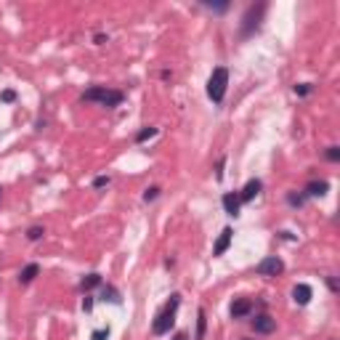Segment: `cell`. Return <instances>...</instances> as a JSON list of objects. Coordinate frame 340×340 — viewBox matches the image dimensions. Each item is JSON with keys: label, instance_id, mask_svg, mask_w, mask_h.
<instances>
[{"label": "cell", "instance_id": "6da1fadb", "mask_svg": "<svg viewBox=\"0 0 340 340\" xmlns=\"http://www.w3.org/2000/svg\"><path fill=\"white\" fill-rule=\"evenodd\" d=\"M83 101H96V104L106 106V109H115V106L125 101V93L115 90V88H104V85H93L83 93Z\"/></svg>", "mask_w": 340, "mask_h": 340}, {"label": "cell", "instance_id": "7a4b0ae2", "mask_svg": "<svg viewBox=\"0 0 340 340\" xmlns=\"http://www.w3.org/2000/svg\"><path fill=\"white\" fill-rule=\"evenodd\" d=\"M178 306H181V295H170L168 306H165V308H162L160 314L154 316V322H152V332H154L157 337L170 332V327L175 324V311H178Z\"/></svg>", "mask_w": 340, "mask_h": 340}, {"label": "cell", "instance_id": "3957f363", "mask_svg": "<svg viewBox=\"0 0 340 340\" xmlns=\"http://www.w3.org/2000/svg\"><path fill=\"white\" fill-rule=\"evenodd\" d=\"M226 88H229V70L226 66H215L210 80H208V96L213 104H221L226 96Z\"/></svg>", "mask_w": 340, "mask_h": 340}, {"label": "cell", "instance_id": "277c9868", "mask_svg": "<svg viewBox=\"0 0 340 340\" xmlns=\"http://www.w3.org/2000/svg\"><path fill=\"white\" fill-rule=\"evenodd\" d=\"M266 3H258V6H250L247 11H244V16H242V27H239V35L242 37H250L258 27H261L263 21V13H266Z\"/></svg>", "mask_w": 340, "mask_h": 340}, {"label": "cell", "instance_id": "5b68a950", "mask_svg": "<svg viewBox=\"0 0 340 340\" xmlns=\"http://www.w3.org/2000/svg\"><path fill=\"white\" fill-rule=\"evenodd\" d=\"M282 271H284V263H282V258H277V255L263 258V261L255 266V274L258 277H279Z\"/></svg>", "mask_w": 340, "mask_h": 340}, {"label": "cell", "instance_id": "8992f818", "mask_svg": "<svg viewBox=\"0 0 340 340\" xmlns=\"http://www.w3.org/2000/svg\"><path fill=\"white\" fill-rule=\"evenodd\" d=\"M253 330L258 332V335H271L277 330V322L271 319L268 314H258L255 319H253Z\"/></svg>", "mask_w": 340, "mask_h": 340}, {"label": "cell", "instance_id": "52a82bcc", "mask_svg": "<svg viewBox=\"0 0 340 340\" xmlns=\"http://www.w3.org/2000/svg\"><path fill=\"white\" fill-rule=\"evenodd\" d=\"M261 189H263L261 181H258V178H250L247 184H244V189L239 192V202H253L258 194H261Z\"/></svg>", "mask_w": 340, "mask_h": 340}, {"label": "cell", "instance_id": "ba28073f", "mask_svg": "<svg viewBox=\"0 0 340 340\" xmlns=\"http://www.w3.org/2000/svg\"><path fill=\"white\" fill-rule=\"evenodd\" d=\"M239 194L237 192H226L223 194V210H226V215H231V218H237L239 215Z\"/></svg>", "mask_w": 340, "mask_h": 340}, {"label": "cell", "instance_id": "9c48e42d", "mask_svg": "<svg viewBox=\"0 0 340 340\" xmlns=\"http://www.w3.org/2000/svg\"><path fill=\"white\" fill-rule=\"evenodd\" d=\"M253 311V301H247V298H239V301L231 303V319H242L247 316Z\"/></svg>", "mask_w": 340, "mask_h": 340}, {"label": "cell", "instance_id": "30bf717a", "mask_svg": "<svg viewBox=\"0 0 340 340\" xmlns=\"http://www.w3.org/2000/svg\"><path fill=\"white\" fill-rule=\"evenodd\" d=\"M311 295H314V290H311L308 284H295V287H292V301L298 306H306L311 301Z\"/></svg>", "mask_w": 340, "mask_h": 340}, {"label": "cell", "instance_id": "8fae6325", "mask_svg": "<svg viewBox=\"0 0 340 340\" xmlns=\"http://www.w3.org/2000/svg\"><path fill=\"white\" fill-rule=\"evenodd\" d=\"M231 237H234V231H231V229H223L221 237H218V242H215V247H213V255H223V253L229 250V244H231Z\"/></svg>", "mask_w": 340, "mask_h": 340}, {"label": "cell", "instance_id": "7c38bea8", "mask_svg": "<svg viewBox=\"0 0 340 340\" xmlns=\"http://www.w3.org/2000/svg\"><path fill=\"white\" fill-rule=\"evenodd\" d=\"M327 192H330L327 181H311V184H306V194L308 197H324Z\"/></svg>", "mask_w": 340, "mask_h": 340}, {"label": "cell", "instance_id": "4fadbf2b", "mask_svg": "<svg viewBox=\"0 0 340 340\" xmlns=\"http://www.w3.org/2000/svg\"><path fill=\"white\" fill-rule=\"evenodd\" d=\"M37 274H40V266H37V263H30V266H24V268L19 271V282H21V284H30Z\"/></svg>", "mask_w": 340, "mask_h": 340}, {"label": "cell", "instance_id": "5bb4252c", "mask_svg": "<svg viewBox=\"0 0 340 340\" xmlns=\"http://www.w3.org/2000/svg\"><path fill=\"white\" fill-rule=\"evenodd\" d=\"M205 330H208V314L205 308L197 311V332H194V340H205Z\"/></svg>", "mask_w": 340, "mask_h": 340}, {"label": "cell", "instance_id": "9a60e30c", "mask_svg": "<svg viewBox=\"0 0 340 340\" xmlns=\"http://www.w3.org/2000/svg\"><path fill=\"white\" fill-rule=\"evenodd\" d=\"M101 301H109V303H115V306H120L122 301H120V295H117V290L115 287H109V284H106V287L101 290Z\"/></svg>", "mask_w": 340, "mask_h": 340}, {"label": "cell", "instance_id": "2e32d148", "mask_svg": "<svg viewBox=\"0 0 340 340\" xmlns=\"http://www.w3.org/2000/svg\"><path fill=\"white\" fill-rule=\"evenodd\" d=\"M154 135H157V128H152V125H149V128L139 130V135H135V141H139V144H144V141H149V139H154Z\"/></svg>", "mask_w": 340, "mask_h": 340}, {"label": "cell", "instance_id": "e0dca14e", "mask_svg": "<svg viewBox=\"0 0 340 340\" xmlns=\"http://www.w3.org/2000/svg\"><path fill=\"white\" fill-rule=\"evenodd\" d=\"M43 234H46V229H43V226H30V229H27V239H32V242L43 239Z\"/></svg>", "mask_w": 340, "mask_h": 340}, {"label": "cell", "instance_id": "ac0fdd59", "mask_svg": "<svg viewBox=\"0 0 340 340\" xmlns=\"http://www.w3.org/2000/svg\"><path fill=\"white\" fill-rule=\"evenodd\" d=\"M101 284V277L99 274H88L85 279H83V290H90V287H99Z\"/></svg>", "mask_w": 340, "mask_h": 340}, {"label": "cell", "instance_id": "d6986e66", "mask_svg": "<svg viewBox=\"0 0 340 340\" xmlns=\"http://www.w3.org/2000/svg\"><path fill=\"white\" fill-rule=\"evenodd\" d=\"M157 197H160V186H152V189H146V192H144V202H152Z\"/></svg>", "mask_w": 340, "mask_h": 340}, {"label": "cell", "instance_id": "ffe728a7", "mask_svg": "<svg viewBox=\"0 0 340 340\" xmlns=\"http://www.w3.org/2000/svg\"><path fill=\"white\" fill-rule=\"evenodd\" d=\"M327 160L330 162H337L340 160V146H327Z\"/></svg>", "mask_w": 340, "mask_h": 340}, {"label": "cell", "instance_id": "44dd1931", "mask_svg": "<svg viewBox=\"0 0 340 340\" xmlns=\"http://www.w3.org/2000/svg\"><path fill=\"white\" fill-rule=\"evenodd\" d=\"M295 93H298V96H308V93H311V83H301V85H295Z\"/></svg>", "mask_w": 340, "mask_h": 340}, {"label": "cell", "instance_id": "7402d4cb", "mask_svg": "<svg viewBox=\"0 0 340 340\" xmlns=\"http://www.w3.org/2000/svg\"><path fill=\"white\" fill-rule=\"evenodd\" d=\"M104 186H109V175H99V178L93 181V189H104Z\"/></svg>", "mask_w": 340, "mask_h": 340}, {"label": "cell", "instance_id": "603a6c76", "mask_svg": "<svg viewBox=\"0 0 340 340\" xmlns=\"http://www.w3.org/2000/svg\"><path fill=\"white\" fill-rule=\"evenodd\" d=\"M287 202H290V205H295V208H301V205H303V197H301V194H292V192H290V194H287Z\"/></svg>", "mask_w": 340, "mask_h": 340}, {"label": "cell", "instance_id": "cb8c5ba5", "mask_svg": "<svg viewBox=\"0 0 340 340\" xmlns=\"http://www.w3.org/2000/svg\"><path fill=\"white\" fill-rule=\"evenodd\" d=\"M106 337H109V327H106V330H96V332H93V340H106Z\"/></svg>", "mask_w": 340, "mask_h": 340}, {"label": "cell", "instance_id": "d4e9b609", "mask_svg": "<svg viewBox=\"0 0 340 340\" xmlns=\"http://www.w3.org/2000/svg\"><path fill=\"white\" fill-rule=\"evenodd\" d=\"M0 99H3V101H16V93H13V90H3V96H0Z\"/></svg>", "mask_w": 340, "mask_h": 340}, {"label": "cell", "instance_id": "484cf974", "mask_svg": "<svg viewBox=\"0 0 340 340\" xmlns=\"http://www.w3.org/2000/svg\"><path fill=\"white\" fill-rule=\"evenodd\" d=\"M208 8H213V11H226L229 3H218V6H215V3H208Z\"/></svg>", "mask_w": 340, "mask_h": 340}, {"label": "cell", "instance_id": "4316f807", "mask_svg": "<svg viewBox=\"0 0 340 340\" xmlns=\"http://www.w3.org/2000/svg\"><path fill=\"white\" fill-rule=\"evenodd\" d=\"M327 287H330L332 292H337V282H335V277H327Z\"/></svg>", "mask_w": 340, "mask_h": 340}, {"label": "cell", "instance_id": "83f0119b", "mask_svg": "<svg viewBox=\"0 0 340 340\" xmlns=\"http://www.w3.org/2000/svg\"><path fill=\"white\" fill-rule=\"evenodd\" d=\"M93 308V301H90V298H85V301H83V311H90Z\"/></svg>", "mask_w": 340, "mask_h": 340}, {"label": "cell", "instance_id": "f1b7e54d", "mask_svg": "<svg viewBox=\"0 0 340 340\" xmlns=\"http://www.w3.org/2000/svg\"><path fill=\"white\" fill-rule=\"evenodd\" d=\"M175 340H189V337H186V332H178V335H175Z\"/></svg>", "mask_w": 340, "mask_h": 340}]
</instances>
